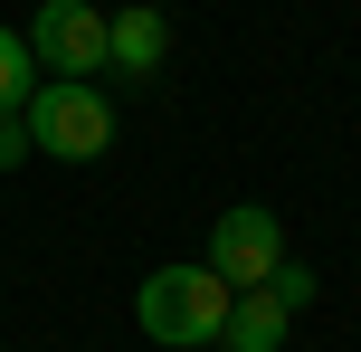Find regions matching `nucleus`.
<instances>
[{"instance_id": "obj_4", "label": "nucleus", "mask_w": 361, "mask_h": 352, "mask_svg": "<svg viewBox=\"0 0 361 352\" xmlns=\"http://www.w3.org/2000/svg\"><path fill=\"white\" fill-rule=\"evenodd\" d=\"M286 267V229H276V210H257V200H238L228 219L209 229V277L228 286V296H257V286Z\"/></svg>"}, {"instance_id": "obj_8", "label": "nucleus", "mask_w": 361, "mask_h": 352, "mask_svg": "<svg viewBox=\"0 0 361 352\" xmlns=\"http://www.w3.org/2000/svg\"><path fill=\"white\" fill-rule=\"evenodd\" d=\"M29 152H38V143H29V114H0V171L29 162Z\"/></svg>"}, {"instance_id": "obj_6", "label": "nucleus", "mask_w": 361, "mask_h": 352, "mask_svg": "<svg viewBox=\"0 0 361 352\" xmlns=\"http://www.w3.org/2000/svg\"><path fill=\"white\" fill-rule=\"evenodd\" d=\"M105 57H114L124 76H152V67L171 57V19H162V10H105Z\"/></svg>"}, {"instance_id": "obj_5", "label": "nucleus", "mask_w": 361, "mask_h": 352, "mask_svg": "<svg viewBox=\"0 0 361 352\" xmlns=\"http://www.w3.org/2000/svg\"><path fill=\"white\" fill-rule=\"evenodd\" d=\"M295 305H314V267H295V257H286L267 286H257V296H238V305H228V334H219V343H228V352H286Z\"/></svg>"}, {"instance_id": "obj_2", "label": "nucleus", "mask_w": 361, "mask_h": 352, "mask_svg": "<svg viewBox=\"0 0 361 352\" xmlns=\"http://www.w3.org/2000/svg\"><path fill=\"white\" fill-rule=\"evenodd\" d=\"M29 143L57 162H105L114 152V105L105 86H38L29 95Z\"/></svg>"}, {"instance_id": "obj_3", "label": "nucleus", "mask_w": 361, "mask_h": 352, "mask_svg": "<svg viewBox=\"0 0 361 352\" xmlns=\"http://www.w3.org/2000/svg\"><path fill=\"white\" fill-rule=\"evenodd\" d=\"M19 38H29V57H38L48 86H86V76L114 67V57H105V10H86V0H48Z\"/></svg>"}, {"instance_id": "obj_7", "label": "nucleus", "mask_w": 361, "mask_h": 352, "mask_svg": "<svg viewBox=\"0 0 361 352\" xmlns=\"http://www.w3.org/2000/svg\"><path fill=\"white\" fill-rule=\"evenodd\" d=\"M48 86L38 76V57H29V38L19 29H0V114H29V95Z\"/></svg>"}, {"instance_id": "obj_1", "label": "nucleus", "mask_w": 361, "mask_h": 352, "mask_svg": "<svg viewBox=\"0 0 361 352\" xmlns=\"http://www.w3.org/2000/svg\"><path fill=\"white\" fill-rule=\"evenodd\" d=\"M228 305L238 296L209 277V267H152L143 296H133V324H143L152 343H171V352H209L228 334Z\"/></svg>"}]
</instances>
